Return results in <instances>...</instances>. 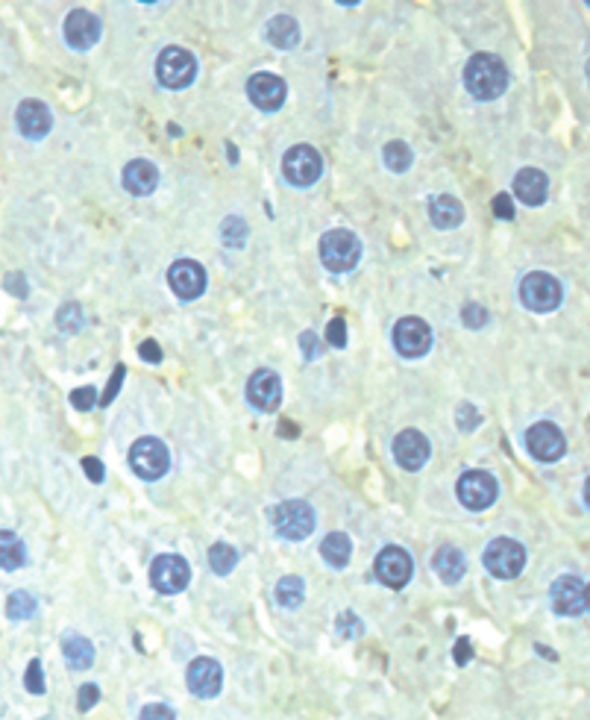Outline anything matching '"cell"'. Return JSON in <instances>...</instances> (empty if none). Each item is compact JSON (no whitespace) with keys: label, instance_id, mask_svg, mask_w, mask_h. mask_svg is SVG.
Segmentation results:
<instances>
[{"label":"cell","instance_id":"1","mask_svg":"<svg viewBox=\"0 0 590 720\" xmlns=\"http://www.w3.org/2000/svg\"><path fill=\"white\" fill-rule=\"evenodd\" d=\"M464 85L479 101H494L508 85L506 62L497 59L494 53H476V57H470L464 68Z\"/></svg>","mask_w":590,"mask_h":720},{"label":"cell","instance_id":"2","mask_svg":"<svg viewBox=\"0 0 590 720\" xmlns=\"http://www.w3.org/2000/svg\"><path fill=\"white\" fill-rule=\"evenodd\" d=\"M362 259V242L349 230H332L321 238V262L332 274H347Z\"/></svg>","mask_w":590,"mask_h":720},{"label":"cell","instance_id":"3","mask_svg":"<svg viewBox=\"0 0 590 720\" xmlns=\"http://www.w3.org/2000/svg\"><path fill=\"white\" fill-rule=\"evenodd\" d=\"M273 529L288 541H303L312 536L314 529V509L303 500H286L270 511Z\"/></svg>","mask_w":590,"mask_h":720},{"label":"cell","instance_id":"4","mask_svg":"<svg viewBox=\"0 0 590 720\" xmlns=\"http://www.w3.org/2000/svg\"><path fill=\"white\" fill-rule=\"evenodd\" d=\"M485 567L497 580H515L526 567V547L515 538H494L485 547Z\"/></svg>","mask_w":590,"mask_h":720},{"label":"cell","instance_id":"5","mask_svg":"<svg viewBox=\"0 0 590 720\" xmlns=\"http://www.w3.org/2000/svg\"><path fill=\"white\" fill-rule=\"evenodd\" d=\"M561 294H564L561 282L550 274H543V271H532V274H526L520 282V300H523V307L532 312L559 309Z\"/></svg>","mask_w":590,"mask_h":720},{"label":"cell","instance_id":"6","mask_svg":"<svg viewBox=\"0 0 590 720\" xmlns=\"http://www.w3.org/2000/svg\"><path fill=\"white\" fill-rule=\"evenodd\" d=\"M156 74L165 89H185L197 77V59L185 48H165L159 53Z\"/></svg>","mask_w":590,"mask_h":720},{"label":"cell","instance_id":"7","mask_svg":"<svg viewBox=\"0 0 590 720\" xmlns=\"http://www.w3.org/2000/svg\"><path fill=\"white\" fill-rule=\"evenodd\" d=\"M282 173H286V180L291 185H300V189H305V185H314L321 180L323 159H321V154L314 147L297 145V147H291L286 156H282Z\"/></svg>","mask_w":590,"mask_h":720},{"label":"cell","instance_id":"8","mask_svg":"<svg viewBox=\"0 0 590 720\" xmlns=\"http://www.w3.org/2000/svg\"><path fill=\"white\" fill-rule=\"evenodd\" d=\"M129 465L141 479H159L168 471L171 453L159 439H138L129 447Z\"/></svg>","mask_w":590,"mask_h":720},{"label":"cell","instance_id":"9","mask_svg":"<svg viewBox=\"0 0 590 720\" xmlns=\"http://www.w3.org/2000/svg\"><path fill=\"white\" fill-rule=\"evenodd\" d=\"M191 580V571H189V562L182 559V556H156L150 564V582L156 588L159 594H180L185 585Z\"/></svg>","mask_w":590,"mask_h":720},{"label":"cell","instance_id":"10","mask_svg":"<svg viewBox=\"0 0 590 720\" xmlns=\"http://www.w3.org/2000/svg\"><path fill=\"white\" fill-rule=\"evenodd\" d=\"M497 494H499V485L488 471H467L462 479H458V500L473 511L494 506Z\"/></svg>","mask_w":590,"mask_h":720},{"label":"cell","instance_id":"11","mask_svg":"<svg viewBox=\"0 0 590 720\" xmlns=\"http://www.w3.org/2000/svg\"><path fill=\"white\" fill-rule=\"evenodd\" d=\"M393 347L409 356V359H418L423 353H429L432 347V330L429 324L423 318H402L393 326Z\"/></svg>","mask_w":590,"mask_h":720},{"label":"cell","instance_id":"12","mask_svg":"<svg viewBox=\"0 0 590 720\" xmlns=\"http://www.w3.org/2000/svg\"><path fill=\"white\" fill-rule=\"evenodd\" d=\"M374 571L379 576V582H385L388 588H402V585H409V580H411L414 562L402 547H385L376 556Z\"/></svg>","mask_w":590,"mask_h":720},{"label":"cell","instance_id":"13","mask_svg":"<svg viewBox=\"0 0 590 720\" xmlns=\"http://www.w3.org/2000/svg\"><path fill=\"white\" fill-rule=\"evenodd\" d=\"M526 447L538 462H555L567 450V441L555 423H532L526 432Z\"/></svg>","mask_w":590,"mask_h":720},{"label":"cell","instance_id":"14","mask_svg":"<svg viewBox=\"0 0 590 720\" xmlns=\"http://www.w3.org/2000/svg\"><path fill=\"white\" fill-rule=\"evenodd\" d=\"M185 682H189V691L194 697H203V700H212V697L221 694L224 685V671L215 659H194L189 664V673H185Z\"/></svg>","mask_w":590,"mask_h":720},{"label":"cell","instance_id":"15","mask_svg":"<svg viewBox=\"0 0 590 720\" xmlns=\"http://www.w3.org/2000/svg\"><path fill=\"white\" fill-rule=\"evenodd\" d=\"M168 282L177 298L194 300L206 291V271L203 265H197L191 259H180L168 268Z\"/></svg>","mask_w":590,"mask_h":720},{"label":"cell","instance_id":"16","mask_svg":"<svg viewBox=\"0 0 590 720\" xmlns=\"http://www.w3.org/2000/svg\"><path fill=\"white\" fill-rule=\"evenodd\" d=\"M432 447L426 441V435L418 430H402L397 439H393V459L406 471H420V467L429 462Z\"/></svg>","mask_w":590,"mask_h":720},{"label":"cell","instance_id":"17","mask_svg":"<svg viewBox=\"0 0 590 720\" xmlns=\"http://www.w3.org/2000/svg\"><path fill=\"white\" fill-rule=\"evenodd\" d=\"M552 609L564 618H576L585 612V582L578 580V576H559V580L552 582Z\"/></svg>","mask_w":590,"mask_h":720},{"label":"cell","instance_id":"18","mask_svg":"<svg viewBox=\"0 0 590 720\" xmlns=\"http://www.w3.org/2000/svg\"><path fill=\"white\" fill-rule=\"evenodd\" d=\"M247 94L253 106L265 109V112H277V109L286 103V83H282L277 74H253L247 83Z\"/></svg>","mask_w":590,"mask_h":720},{"label":"cell","instance_id":"19","mask_svg":"<svg viewBox=\"0 0 590 720\" xmlns=\"http://www.w3.org/2000/svg\"><path fill=\"white\" fill-rule=\"evenodd\" d=\"M101 39V21L85 9H74V13L65 18V41L76 50H89L97 45Z\"/></svg>","mask_w":590,"mask_h":720},{"label":"cell","instance_id":"20","mask_svg":"<svg viewBox=\"0 0 590 720\" xmlns=\"http://www.w3.org/2000/svg\"><path fill=\"white\" fill-rule=\"evenodd\" d=\"M247 397L259 412H277L282 400V383L273 370H256L247 383Z\"/></svg>","mask_w":590,"mask_h":720},{"label":"cell","instance_id":"21","mask_svg":"<svg viewBox=\"0 0 590 720\" xmlns=\"http://www.w3.org/2000/svg\"><path fill=\"white\" fill-rule=\"evenodd\" d=\"M15 121H18V129L24 133L27 138H45L50 133V127H53V115H50V109L41 103V101H24L18 106V112H15Z\"/></svg>","mask_w":590,"mask_h":720},{"label":"cell","instance_id":"22","mask_svg":"<svg viewBox=\"0 0 590 720\" xmlns=\"http://www.w3.org/2000/svg\"><path fill=\"white\" fill-rule=\"evenodd\" d=\"M515 194H517L520 203L541 206L546 198H550V180H546V173L538 168H523L515 177Z\"/></svg>","mask_w":590,"mask_h":720},{"label":"cell","instance_id":"23","mask_svg":"<svg viewBox=\"0 0 590 720\" xmlns=\"http://www.w3.org/2000/svg\"><path fill=\"white\" fill-rule=\"evenodd\" d=\"M156 185H159V171L153 162L136 159L124 168V189L129 194H136V198H147V194L156 191Z\"/></svg>","mask_w":590,"mask_h":720},{"label":"cell","instance_id":"24","mask_svg":"<svg viewBox=\"0 0 590 720\" xmlns=\"http://www.w3.org/2000/svg\"><path fill=\"white\" fill-rule=\"evenodd\" d=\"M432 567H435V573H438L446 585H455L464 576L467 562H464V553L462 550H455V547H450V544H444V547L435 553Z\"/></svg>","mask_w":590,"mask_h":720},{"label":"cell","instance_id":"25","mask_svg":"<svg viewBox=\"0 0 590 720\" xmlns=\"http://www.w3.org/2000/svg\"><path fill=\"white\" fill-rule=\"evenodd\" d=\"M265 36H268V41L273 48L291 50V48H297V41H300V27H297V21H294L291 15H277V18L268 21Z\"/></svg>","mask_w":590,"mask_h":720},{"label":"cell","instance_id":"26","mask_svg":"<svg viewBox=\"0 0 590 720\" xmlns=\"http://www.w3.org/2000/svg\"><path fill=\"white\" fill-rule=\"evenodd\" d=\"M429 218L435 227H441V230H453L464 221V206L458 203L450 194H441V198H435L429 203Z\"/></svg>","mask_w":590,"mask_h":720},{"label":"cell","instance_id":"27","mask_svg":"<svg viewBox=\"0 0 590 720\" xmlns=\"http://www.w3.org/2000/svg\"><path fill=\"white\" fill-rule=\"evenodd\" d=\"M62 656L68 662L71 671H85V668H92V662H94V647H92V641L83 636H65Z\"/></svg>","mask_w":590,"mask_h":720},{"label":"cell","instance_id":"28","mask_svg":"<svg viewBox=\"0 0 590 720\" xmlns=\"http://www.w3.org/2000/svg\"><path fill=\"white\" fill-rule=\"evenodd\" d=\"M24 559H27L24 541H21L15 532L0 529V567H4V571H15V567L24 564Z\"/></svg>","mask_w":590,"mask_h":720},{"label":"cell","instance_id":"29","mask_svg":"<svg viewBox=\"0 0 590 720\" xmlns=\"http://www.w3.org/2000/svg\"><path fill=\"white\" fill-rule=\"evenodd\" d=\"M321 556L326 559V564L332 567H344L349 562V556H353V544L344 536V532H332V536H326L323 544H321Z\"/></svg>","mask_w":590,"mask_h":720},{"label":"cell","instance_id":"30","mask_svg":"<svg viewBox=\"0 0 590 720\" xmlns=\"http://www.w3.org/2000/svg\"><path fill=\"white\" fill-rule=\"evenodd\" d=\"M303 597H305V585L300 576H286V580H279L277 585V600H279V606H286V609H297L303 603Z\"/></svg>","mask_w":590,"mask_h":720},{"label":"cell","instance_id":"31","mask_svg":"<svg viewBox=\"0 0 590 720\" xmlns=\"http://www.w3.org/2000/svg\"><path fill=\"white\" fill-rule=\"evenodd\" d=\"M382 159H385V165L393 173H402L411 168V150L409 145H402V141H388L385 150H382Z\"/></svg>","mask_w":590,"mask_h":720},{"label":"cell","instance_id":"32","mask_svg":"<svg viewBox=\"0 0 590 720\" xmlns=\"http://www.w3.org/2000/svg\"><path fill=\"white\" fill-rule=\"evenodd\" d=\"M209 564H212V571L217 576H226V573H233V567L238 564V553L235 547H229V544H215V547L209 550Z\"/></svg>","mask_w":590,"mask_h":720},{"label":"cell","instance_id":"33","mask_svg":"<svg viewBox=\"0 0 590 720\" xmlns=\"http://www.w3.org/2000/svg\"><path fill=\"white\" fill-rule=\"evenodd\" d=\"M6 615L13 618V620H27L36 615V600H32V594L27 591H15V594H9L6 600Z\"/></svg>","mask_w":590,"mask_h":720},{"label":"cell","instance_id":"34","mask_svg":"<svg viewBox=\"0 0 590 720\" xmlns=\"http://www.w3.org/2000/svg\"><path fill=\"white\" fill-rule=\"evenodd\" d=\"M221 238H224V244L226 247H244L247 242V224L242 221V218H226V221L221 224Z\"/></svg>","mask_w":590,"mask_h":720},{"label":"cell","instance_id":"35","mask_svg":"<svg viewBox=\"0 0 590 720\" xmlns=\"http://www.w3.org/2000/svg\"><path fill=\"white\" fill-rule=\"evenodd\" d=\"M57 324H59V330H65V333H80L83 324H85L83 309L76 307V303H68V307H62L57 312Z\"/></svg>","mask_w":590,"mask_h":720},{"label":"cell","instance_id":"36","mask_svg":"<svg viewBox=\"0 0 590 720\" xmlns=\"http://www.w3.org/2000/svg\"><path fill=\"white\" fill-rule=\"evenodd\" d=\"M455 423L464 432H473L479 423H482V414H479L473 406H470V403H462V406H458V412H455Z\"/></svg>","mask_w":590,"mask_h":720},{"label":"cell","instance_id":"37","mask_svg":"<svg viewBox=\"0 0 590 720\" xmlns=\"http://www.w3.org/2000/svg\"><path fill=\"white\" fill-rule=\"evenodd\" d=\"M488 309L485 307H479V303H467L464 312H462V321L470 326V330H482V326L488 324Z\"/></svg>","mask_w":590,"mask_h":720},{"label":"cell","instance_id":"38","mask_svg":"<svg viewBox=\"0 0 590 720\" xmlns=\"http://www.w3.org/2000/svg\"><path fill=\"white\" fill-rule=\"evenodd\" d=\"M338 636H344V638H356V636H362V620H358L353 612H344L341 618H338Z\"/></svg>","mask_w":590,"mask_h":720},{"label":"cell","instance_id":"39","mask_svg":"<svg viewBox=\"0 0 590 720\" xmlns=\"http://www.w3.org/2000/svg\"><path fill=\"white\" fill-rule=\"evenodd\" d=\"M27 691L32 694H45V676H41V662L32 659L27 668Z\"/></svg>","mask_w":590,"mask_h":720},{"label":"cell","instance_id":"40","mask_svg":"<svg viewBox=\"0 0 590 720\" xmlns=\"http://www.w3.org/2000/svg\"><path fill=\"white\" fill-rule=\"evenodd\" d=\"M71 403H74V409H80V412H89L94 409V403H97V391L92 386H85V388H76L74 395H71Z\"/></svg>","mask_w":590,"mask_h":720},{"label":"cell","instance_id":"41","mask_svg":"<svg viewBox=\"0 0 590 720\" xmlns=\"http://www.w3.org/2000/svg\"><path fill=\"white\" fill-rule=\"evenodd\" d=\"M124 374H127V368H124V365H118V368H115V374H112V379H109L106 391H103V397L97 400V403H101V406H109V403L115 400L118 388H121V383H124Z\"/></svg>","mask_w":590,"mask_h":720},{"label":"cell","instance_id":"42","mask_svg":"<svg viewBox=\"0 0 590 720\" xmlns=\"http://www.w3.org/2000/svg\"><path fill=\"white\" fill-rule=\"evenodd\" d=\"M97 700H101V689L97 685H83L80 694H76V706H80V712H89L92 706H97Z\"/></svg>","mask_w":590,"mask_h":720},{"label":"cell","instance_id":"43","mask_svg":"<svg viewBox=\"0 0 590 720\" xmlns=\"http://www.w3.org/2000/svg\"><path fill=\"white\" fill-rule=\"evenodd\" d=\"M138 720H177L173 717V712L168 706H162V703H153V706H145L141 708V717Z\"/></svg>","mask_w":590,"mask_h":720},{"label":"cell","instance_id":"44","mask_svg":"<svg viewBox=\"0 0 590 720\" xmlns=\"http://www.w3.org/2000/svg\"><path fill=\"white\" fill-rule=\"evenodd\" d=\"M326 338H330L332 347H344L347 344V324L341 318L330 321V330H326Z\"/></svg>","mask_w":590,"mask_h":720},{"label":"cell","instance_id":"45","mask_svg":"<svg viewBox=\"0 0 590 720\" xmlns=\"http://www.w3.org/2000/svg\"><path fill=\"white\" fill-rule=\"evenodd\" d=\"M494 215L497 218H506V221H511V218H515V203H511L508 194H497V198H494Z\"/></svg>","mask_w":590,"mask_h":720},{"label":"cell","instance_id":"46","mask_svg":"<svg viewBox=\"0 0 590 720\" xmlns=\"http://www.w3.org/2000/svg\"><path fill=\"white\" fill-rule=\"evenodd\" d=\"M300 347H303L305 359H318L321 356V342L314 338V333H303L300 335Z\"/></svg>","mask_w":590,"mask_h":720},{"label":"cell","instance_id":"47","mask_svg":"<svg viewBox=\"0 0 590 720\" xmlns=\"http://www.w3.org/2000/svg\"><path fill=\"white\" fill-rule=\"evenodd\" d=\"M83 467H85V474H89L92 483H103V462L101 459H94V456H85Z\"/></svg>","mask_w":590,"mask_h":720},{"label":"cell","instance_id":"48","mask_svg":"<svg viewBox=\"0 0 590 720\" xmlns=\"http://www.w3.org/2000/svg\"><path fill=\"white\" fill-rule=\"evenodd\" d=\"M141 359H145V362L159 365L162 362V347L156 342H145V344H141Z\"/></svg>","mask_w":590,"mask_h":720},{"label":"cell","instance_id":"49","mask_svg":"<svg viewBox=\"0 0 590 720\" xmlns=\"http://www.w3.org/2000/svg\"><path fill=\"white\" fill-rule=\"evenodd\" d=\"M6 291L18 294V298H27V286H24V277L21 274H9L6 277Z\"/></svg>","mask_w":590,"mask_h":720},{"label":"cell","instance_id":"50","mask_svg":"<svg viewBox=\"0 0 590 720\" xmlns=\"http://www.w3.org/2000/svg\"><path fill=\"white\" fill-rule=\"evenodd\" d=\"M453 656H455L458 664H467V662H470V656H473V653H470V638H458Z\"/></svg>","mask_w":590,"mask_h":720},{"label":"cell","instance_id":"51","mask_svg":"<svg viewBox=\"0 0 590 720\" xmlns=\"http://www.w3.org/2000/svg\"><path fill=\"white\" fill-rule=\"evenodd\" d=\"M585 503L590 506V476H587V483H585Z\"/></svg>","mask_w":590,"mask_h":720},{"label":"cell","instance_id":"52","mask_svg":"<svg viewBox=\"0 0 590 720\" xmlns=\"http://www.w3.org/2000/svg\"><path fill=\"white\" fill-rule=\"evenodd\" d=\"M585 606L590 609V585H585Z\"/></svg>","mask_w":590,"mask_h":720}]
</instances>
